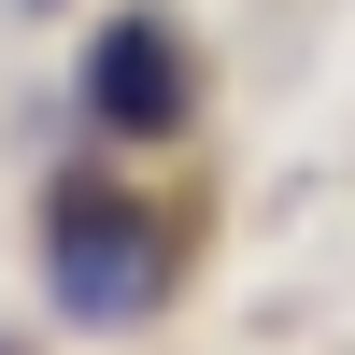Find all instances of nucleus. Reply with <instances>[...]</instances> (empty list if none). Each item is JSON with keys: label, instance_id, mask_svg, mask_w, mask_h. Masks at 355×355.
I'll use <instances>...</instances> for the list:
<instances>
[{"label": "nucleus", "instance_id": "f257e3e1", "mask_svg": "<svg viewBox=\"0 0 355 355\" xmlns=\"http://www.w3.org/2000/svg\"><path fill=\"white\" fill-rule=\"evenodd\" d=\"M171 284H185V214H157L114 157H71L43 185V299L71 327H142L171 313Z\"/></svg>", "mask_w": 355, "mask_h": 355}, {"label": "nucleus", "instance_id": "f03ea898", "mask_svg": "<svg viewBox=\"0 0 355 355\" xmlns=\"http://www.w3.org/2000/svg\"><path fill=\"white\" fill-rule=\"evenodd\" d=\"M199 114V57L171 15H114L100 43H85V128L114 142V157H142V142H185Z\"/></svg>", "mask_w": 355, "mask_h": 355}, {"label": "nucleus", "instance_id": "7ed1b4c3", "mask_svg": "<svg viewBox=\"0 0 355 355\" xmlns=\"http://www.w3.org/2000/svg\"><path fill=\"white\" fill-rule=\"evenodd\" d=\"M28 15H57V0H28Z\"/></svg>", "mask_w": 355, "mask_h": 355}]
</instances>
